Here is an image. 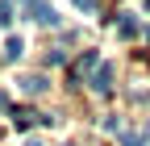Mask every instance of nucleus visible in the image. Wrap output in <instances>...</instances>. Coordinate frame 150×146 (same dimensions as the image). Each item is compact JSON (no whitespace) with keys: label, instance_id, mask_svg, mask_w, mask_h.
<instances>
[{"label":"nucleus","instance_id":"2","mask_svg":"<svg viewBox=\"0 0 150 146\" xmlns=\"http://www.w3.org/2000/svg\"><path fill=\"white\" fill-rule=\"evenodd\" d=\"M96 63H100V54H96V50H88V54H79V63L71 67V79H79V75H88V71L96 67Z\"/></svg>","mask_w":150,"mask_h":146},{"label":"nucleus","instance_id":"4","mask_svg":"<svg viewBox=\"0 0 150 146\" xmlns=\"http://www.w3.org/2000/svg\"><path fill=\"white\" fill-rule=\"evenodd\" d=\"M21 54H25V42H21V38H8V42H4V63H17Z\"/></svg>","mask_w":150,"mask_h":146},{"label":"nucleus","instance_id":"8","mask_svg":"<svg viewBox=\"0 0 150 146\" xmlns=\"http://www.w3.org/2000/svg\"><path fill=\"white\" fill-rule=\"evenodd\" d=\"M0 25H13V0H0Z\"/></svg>","mask_w":150,"mask_h":146},{"label":"nucleus","instance_id":"1","mask_svg":"<svg viewBox=\"0 0 150 146\" xmlns=\"http://www.w3.org/2000/svg\"><path fill=\"white\" fill-rule=\"evenodd\" d=\"M25 13L33 17L38 25H59V13H54L46 0H25Z\"/></svg>","mask_w":150,"mask_h":146},{"label":"nucleus","instance_id":"9","mask_svg":"<svg viewBox=\"0 0 150 146\" xmlns=\"http://www.w3.org/2000/svg\"><path fill=\"white\" fill-rule=\"evenodd\" d=\"M75 9H83V13H96V0H71Z\"/></svg>","mask_w":150,"mask_h":146},{"label":"nucleus","instance_id":"3","mask_svg":"<svg viewBox=\"0 0 150 146\" xmlns=\"http://www.w3.org/2000/svg\"><path fill=\"white\" fill-rule=\"evenodd\" d=\"M92 88H96V92H108V88H112V67L108 63H100V71L92 75Z\"/></svg>","mask_w":150,"mask_h":146},{"label":"nucleus","instance_id":"5","mask_svg":"<svg viewBox=\"0 0 150 146\" xmlns=\"http://www.w3.org/2000/svg\"><path fill=\"white\" fill-rule=\"evenodd\" d=\"M117 33H121V38H138V21H134L129 13H121V21H117Z\"/></svg>","mask_w":150,"mask_h":146},{"label":"nucleus","instance_id":"10","mask_svg":"<svg viewBox=\"0 0 150 146\" xmlns=\"http://www.w3.org/2000/svg\"><path fill=\"white\" fill-rule=\"evenodd\" d=\"M25 146H42V142H38V138H29V142H25Z\"/></svg>","mask_w":150,"mask_h":146},{"label":"nucleus","instance_id":"6","mask_svg":"<svg viewBox=\"0 0 150 146\" xmlns=\"http://www.w3.org/2000/svg\"><path fill=\"white\" fill-rule=\"evenodd\" d=\"M21 92H29V96L46 92V79H42V75H25V79H21Z\"/></svg>","mask_w":150,"mask_h":146},{"label":"nucleus","instance_id":"7","mask_svg":"<svg viewBox=\"0 0 150 146\" xmlns=\"http://www.w3.org/2000/svg\"><path fill=\"white\" fill-rule=\"evenodd\" d=\"M121 146H146V134H134V130H129V134H121Z\"/></svg>","mask_w":150,"mask_h":146},{"label":"nucleus","instance_id":"11","mask_svg":"<svg viewBox=\"0 0 150 146\" xmlns=\"http://www.w3.org/2000/svg\"><path fill=\"white\" fill-rule=\"evenodd\" d=\"M146 9H150V0H146Z\"/></svg>","mask_w":150,"mask_h":146}]
</instances>
